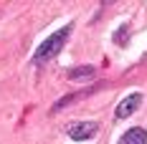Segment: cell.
<instances>
[{
    "label": "cell",
    "instance_id": "5",
    "mask_svg": "<svg viewBox=\"0 0 147 144\" xmlns=\"http://www.w3.org/2000/svg\"><path fill=\"white\" fill-rule=\"evenodd\" d=\"M94 88H96V86H91V88H84V91H76V94H69V96H63L59 104H53V109H51V111L56 114V111H61V109H66V106L76 104L79 99H84V96H91V94H94Z\"/></svg>",
    "mask_w": 147,
    "mask_h": 144
},
{
    "label": "cell",
    "instance_id": "3",
    "mask_svg": "<svg viewBox=\"0 0 147 144\" xmlns=\"http://www.w3.org/2000/svg\"><path fill=\"white\" fill-rule=\"evenodd\" d=\"M142 101H145V96L140 94V91H132V94H127L124 99L117 104V109H114V119H129V116L142 106Z\"/></svg>",
    "mask_w": 147,
    "mask_h": 144
},
{
    "label": "cell",
    "instance_id": "1",
    "mask_svg": "<svg viewBox=\"0 0 147 144\" xmlns=\"http://www.w3.org/2000/svg\"><path fill=\"white\" fill-rule=\"evenodd\" d=\"M71 30H74V23H66L63 28L53 30L46 41L38 43V48L33 51V58H30V61H33L36 66H43V63H48V61H53V58L61 53V48L66 46L69 35H71Z\"/></svg>",
    "mask_w": 147,
    "mask_h": 144
},
{
    "label": "cell",
    "instance_id": "2",
    "mask_svg": "<svg viewBox=\"0 0 147 144\" xmlns=\"http://www.w3.org/2000/svg\"><path fill=\"white\" fill-rule=\"evenodd\" d=\"M66 134H69V139H74V142H89V139H94V137L99 134V124L81 119V121L69 124V127H66Z\"/></svg>",
    "mask_w": 147,
    "mask_h": 144
},
{
    "label": "cell",
    "instance_id": "6",
    "mask_svg": "<svg viewBox=\"0 0 147 144\" xmlns=\"http://www.w3.org/2000/svg\"><path fill=\"white\" fill-rule=\"evenodd\" d=\"M94 73H96L94 66H74V68L66 71V76L71 81H89V78H94Z\"/></svg>",
    "mask_w": 147,
    "mask_h": 144
},
{
    "label": "cell",
    "instance_id": "7",
    "mask_svg": "<svg viewBox=\"0 0 147 144\" xmlns=\"http://www.w3.org/2000/svg\"><path fill=\"white\" fill-rule=\"evenodd\" d=\"M127 33H129V25H127V23H124L119 30H114V35H112V38L117 41V46H122V48L127 46Z\"/></svg>",
    "mask_w": 147,
    "mask_h": 144
},
{
    "label": "cell",
    "instance_id": "4",
    "mask_svg": "<svg viewBox=\"0 0 147 144\" xmlns=\"http://www.w3.org/2000/svg\"><path fill=\"white\" fill-rule=\"evenodd\" d=\"M117 144H147V129L145 127H129L119 137Z\"/></svg>",
    "mask_w": 147,
    "mask_h": 144
}]
</instances>
